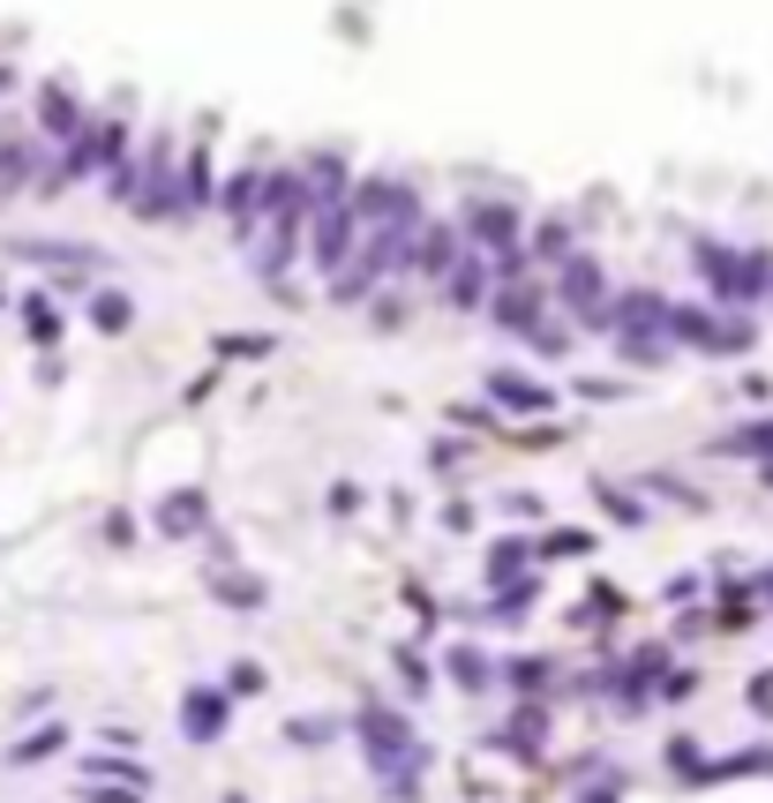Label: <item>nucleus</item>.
Returning <instances> with one entry per match:
<instances>
[{
    "label": "nucleus",
    "instance_id": "1",
    "mask_svg": "<svg viewBox=\"0 0 773 803\" xmlns=\"http://www.w3.org/2000/svg\"><path fill=\"white\" fill-rule=\"evenodd\" d=\"M345 211L368 218V226H413V218H421V204H413V188H406V180L376 173V180H361V188L345 196Z\"/></svg>",
    "mask_w": 773,
    "mask_h": 803
},
{
    "label": "nucleus",
    "instance_id": "2",
    "mask_svg": "<svg viewBox=\"0 0 773 803\" xmlns=\"http://www.w3.org/2000/svg\"><path fill=\"white\" fill-rule=\"evenodd\" d=\"M308 233H316V263H323V271H331V278H339L345 263H353V249H361V218L345 211V204H323V211H308Z\"/></svg>",
    "mask_w": 773,
    "mask_h": 803
},
{
    "label": "nucleus",
    "instance_id": "3",
    "mask_svg": "<svg viewBox=\"0 0 773 803\" xmlns=\"http://www.w3.org/2000/svg\"><path fill=\"white\" fill-rule=\"evenodd\" d=\"M691 271H698L721 300H743V255H736L729 241H698V249H691Z\"/></svg>",
    "mask_w": 773,
    "mask_h": 803
},
{
    "label": "nucleus",
    "instance_id": "4",
    "mask_svg": "<svg viewBox=\"0 0 773 803\" xmlns=\"http://www.w3.org/2000/svg\"><path fill=\"white\" fill-rule=\"evenodd\" d=\"M38 135H53V143H76V135H84L76 90H60V84H45V90H38Z\"/></svg>",
    "mask_w": 773,
    "mask_h": 803
},
{
    "label": "nucleus",
    "instance_id": "5",
    "mask_svg": "<svg viewBox=\"0 0 773 803\" xmlns=\"http://www.w3.org/2000/svg\"><path fill=\"white\" fill-rule=\"evenodd\" d=\"M466 233L481 249H518V211L511 204H466Z\"/></svg>",
    "mask_w": 773,
    "mask_h": 803
},
{
    "label": "nucleus",
    "instance_id": "6",
    "mask_svg": "<svg viewBox=\"0 0 773 803\" xmlns=\"http://www.w3.org/2000/svg\"><path fill=\"white\" fill-rule=\"evenodd\" d=\"M225 714H233V706L218 698L211 683H203V691H188V706H180V721H188V736H196V744H211V736H225Z\"/></svg>",
    "mask_w": 773,
    "mask_h": 803
},
{
    "label": "nucleus",
    "instance_id": "7",
    "mask_svg": "<svg viewBox=\"0 0 773 803\" xmlns=\"http://www.w3.org/2000/svg\"><path fill=\"white\" fill-rule=\"evenodd\" d=\"M563 300H571L578 316L601 300V263H594V255H563Z\"/></svg>",
    "mask_w": 773,
    "mask_h": 803
},
{
    "label": "nucleus",
    "instance_id": "8",
    "mask_svg": "<svg viewBox=\"0 0 773 803\" xmlns=\"http://www.w3.org/2000/svg\"><path fill=\"white\" fill-rule=\"evenodd\" d=\"M8 255H23V263H68V271L98 263V255H90L84 241H8Z\"/></svg>",
    "mask_w": 773,
    "mask_h": 803
},
{
    "label": "nucleus",
    "instance_id": "9",
    "mask_svg": "<svg viewBox=\"0 0 773 803\" xmlns=\"http://www.w3.org/2000/svg\"><path fill=\"white\" fill-rule=\"evenodd\" d=\"M443 294H451V308H473V300L488 294V271H481V255H459V263L443 271Z\"/></svg>",
    "mask_w": 773,
    "mask_h": 803
},
{
    "label": "nucleus",
    "instance_id": "10",
    "mask_svg": "<svg viewBox=\"0 0 773 803\" xmlns=\"http://www.w3.org/2000/svg\"><path fill=\"white\" fill-rule=\"evenodd\" d=\"M413 263H421V271H451V263H459V226H429V233L413 241Z\"/></svg>",
    "mask_w": 773,
    "mask_h": 803
},
{
    "label": "nucleus",
    "instance_id": "11",
    "mask_svg": "<svg viewBox=\"0 0 773 803\" xmlns=\"http://www.w3.org/2000/svg\"><path fill=\"white\" fill-rule=\"evenodd\" d=\"M256 188H263V173H233L225 188H218V204H225V218L249 233V218H256Z\"/></svg>",
    "mask_w": 773,
    "mask_h": 803
},
{
    "label": "nucleus",
    "instance_id": "12",
    "mask_svg": "<svg viewBox=\"0 0 773 803\" xmlns=\"http://www.w3.org/2000/svg\"><path fill=\"white\" fill-rule=\"evenodd\" d=\"M488 391H496L504 406H526V414H541V406H549V391H541V383H526V376H496Z\"/></svg>",
    "mask_w": 773,
    "mask_h": 803
},
{
    "label": "nucleus",
    "instance_id": "13",
    "mask_svg": "<svg viewBox=\"0 0 773 803\" xmlns=\"http://www.w3.org/2000/svg\"><path fill=\"white\" fill-rule=\"evenodd\" d=\"M23 331H31L38 345H53V339H60V316H53V300H45V294H31V300H23Z\"/></svg>",
    "mask_w": 773,
    "mask_h": 803
},
{
    "label": "nucleus",
    "instance_id": "14",
    "mask_svg": "<svg viewBox=\"0 0 773 803\" xmlns=\"http://www.w3.org/2000/svg\"><path fill=\"white\" fill-rule=\"evenodd\" d=\"M129 316H135L129 294H98L90 300V323H98V331H129Z\"/></svg>",
    "mask_w": 773,
    "mask_h": 803
},
{
    "label": "nucleus",
    "instance_id": "15",
    "mask_svg": "<svg viewBox=\"0 0 773 803\" xmlns=\"http://www.w3.org/2000/svg\"><path fill=\"white\" fill-rule=\"evenodd\" d=\"M773 286V255L766 249H743V300H759Z\"/></svg>",
    "mask_w": 773,
    "mask_h": 803
},
{
    "label": "nucleus",
    "instance_id": "16",
    "mask_svg": "<svg viewBox=\"0 0 773 803\" xmlns=\"http://www.w3.org/2000/svg\"><path fill=\"white\" fill-rule=\"evenodd\" d=\"M533 255H578V249H571V226H563V218H541V233H533Z\"/></svg>",
    "mask_w": 773,
    "mask_h": 803
},
{
    "label": "nucleus",
    "instance_id": "17",
    "mask_svg": "<svg viewBox=\"0 0 773 803\" xmlns=\"http://www.w3.org/2000/svg\"><path fill=\"white\" fill-rule=\"evenodd\" d=\"M196 510H203L196 496H173V504H166V526H173V534H180V526H196Z\"/></svg>",
    "mask_w": 773,
    "mask_h": 803
},
{
    "label": "nucleus",
    "instance_id": "18",
    "mask_svg": "<svg viewBox=\"0 0 773 803\" xmlns=\"http://www.w3.org/2000/svg\"><path fill=\"white\" fill-rule=\"evenodd\" d=\"M729 451H773V421H759V428H751V436H736Z\"/></svg>",
    "mask_w": 773,
    "mask_h": 803
},
{
    "label": "nucleus",
    "instance_id": "19",
    "mask_svg": "<svg viewBox=\"0 0 773 803\" xmlns=\"http://www.w3.org/2000/svg\"><path fill=\"white\" fill-rule=\"evenodd\" d=\"M586 549H594L586 534H556V541H549V556H586Z\"/></svg>",
    "mask_w": 773,
    "mask_h": 803
}]
</instances>
